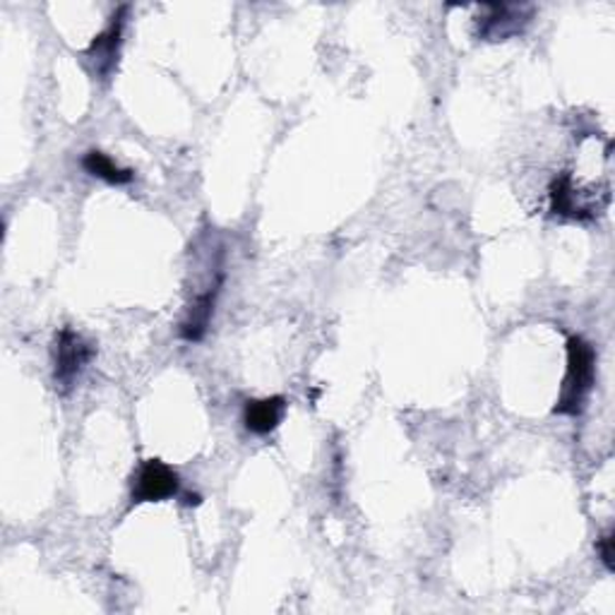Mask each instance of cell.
I'll return each instance as SVG.
<instances>
[{"mask_svg": "<svg viewBox=\"0 0 615 615\" xmlns=\"http://www.w3.org/2000/svg\"><path fill=\"white\" fill-rule=\"evenodd\" d=\"M596 381V352L584 337L572 334L567 340V373L557 395L553 414L580 416L586 407Z\"/></svg>", "mask_w": 615, "mask_h": 615, "instance_id": "1", "label": "cell"}, {"mask_svg": "<svg viewBox=\"0 0 615 615\" xmlns=\"http://www.w3.org/2000/svg\"><path fill=\"white\" fill-rule=\"evenodd\" d=\"M82 169L94 178L106 180L108 186H128L135 178L133 169H123V166H118L114 159L108 157V154H104L100 149H92L85 154V157H82Z\"/></svg>", "mask_w": 615, "mask_h": 615, "instance_id": "8", "label": "cell"}, {"mask_svg": "<svg viewBox=\"0 0 615 615\" xmlns=\"http://www.w3.org/2000/svg\"><path fill=\"white\" fill-rule=\"evenodd\" d=\"M125 10L128 8H118V12L111 18V24L106 30L92 41V46L85 51V59L92 65V73L96 77H108L114 73V67L118 63V49H121V39H123V24H125Z\"/></svg>", "mask_w": 615, "mask_h": 615, "instance_id": "6", "label": "cell"}, {"mask_svg": "<svg viewBox=\"0 0 615 615\" xmlns=\"http://www.w3.org/2000/svg\"><path fill=\"white\" fill-rule=\"evenodd\" d=\"M180 493V477L174 467L161 459H145L133 477L131 498L135 505L161 502Z\"/></svg>", "mask_w": 615, "mask_h": 615, "instance_id": "3", "label": "cell"}, {"mask_svg": "<svg viewBox=\"0 0 615 615\" xmlns=\"http://www.w3.org/2000/svg\"><path fill=\"white\" fill-rule=\"evenodd\" d=\"M94 344H90L75 330L63 327L55 334L53 344V383L61 393H67L75 385L80 373L90 366L94 358Z\"/></svg>", "mask_w": 615, "mask_h": 615, "instance_id": "2", "label": "cell"}, {"mask_svg": "<svg viewBox=\"0 0 615 615\" xmlns=\"http://www.w3.org/2000/svg\"><path fill=\"white\" fill-rule=\"evenodd\" d=\"M531 20L529 6H481V15L477 20L479 39L483 41H505L520 34Z\"/></svg>", "mask_w": 615, "mask_h": 615, "instance_id": "4", "label": "cell"}, {"mask_svg": "<svg viewBox=\"0 0 615 615\" xmlns=\"http://www.w3.org/2000/svg\"><path fill=\"white\" fill-rule=\"evenodd\" d=\"M286 414V399L284 397H264V399H250L243 409V426L253 436H270L277 426L282 424Z\"/></svg>", "mask_w": 615, "mask_h": 615, "instance_id": "7", "label": "cell"}, {"mask_svg": "<svg viewBox=\"0 0 615 615\" xmlns=\"http://www.w3.org/2000/svg\"><path fill=\"white\" fill-rule=\"evenodd\" d=\"M221 284H223V274H219L212 284H209L202 293H198V296L190 301V305L186 308L184 320H180V327H178L180 340L192 342V344L205 340L209 323H212V317H215V308H217Z\"/></svg>", "mask_w": 615, "mask_h": 615, "instance_id": "5", "label": "cell"}, {"mask_svg": "<svg viewBox=\"0 0 615 615\" xmlns=\"http://www.w3.org/2000/svg\"><path fill=\"white\" fill-rule=\"evenodd\" d=\"M596 551L601 555V563L606 565V570H613L615 551H613V534H611V531H606V534L596 541Z\"/></svg>", "mask_w": 615, "mask_h": 615, "instance_id": "9", "label": "cell"}]
</instances>
